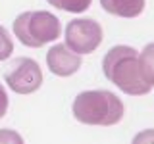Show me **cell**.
Returning <instances> with one entry per match:
<instances>
[{
	"label": "cell",
	"mask_w": 154,
	"mask_h": 144,
	"mask_svg": "<svg viewBox=\"0 0 154 144\" xmlns=\"http://www.w3.org/2000/svg\"><path fill=\"white\" fill-rule=\"evenodd\" d=\"M100 6L110 16L137 17L144 10V0H100Z\"/></svg>",
	"instance_id": "52a82bcc"
},
{
	"label": "cell",
	"mask_w": 154,
	"mask_h": 144,
	"mask_svg": "<svg viewBox=\"0 0 154 144\" xmlns=\"http://www.w3.org/2000/svg\"><path fill=\"white\" fill-rule=\"evenodd\" d=\"M0 144H25L21 134L14 129H0Z\"/></svg>",
	"instance_id": "8fae6325"
},
{
	"label": "cell",
	"mask_w": 154,
	"mask_h": 144,
	"mask_svg": "<svg viewBox=\"0 0 154 144\" xmlns=\"http://www.w3.org/2000/svg\"><path fill=\"white\" fill-rule=\"evenodd\" d=\"M6 112H8V94L4 90V86L0 85V119L6 115Z\"/></svg>",
	"instance_id": "4fadbf2b"
},
{
	"label": "cell",
	"mask_w": 154,
	"mask_h": 144,
	"mask_svg": "<svg viewBox=\"0 0 154 144\" xmlns=\"http://www.w3.org/2000/svg\"><path fill=\"white\" fill-rule=\"evenodd\" d=\"M139 62H141V69L146 83L154 86V42H148L143 48V52L139 54Z\"/></svg>",
	"instance_id": "ba28073f"
},
{
	"label": "cell",
	"mask_w": 154,
	"mask_h": 144,
	"mask_svg": "<svg viewBox=\"0 0 154 144\" xmlns=\"http://www.w3.org/2000/svg\"><path fill=\"white\" fill-rule=\"evenodd\" d=\"M14 52V42H12V37H10V33L0 25V62L8 60L10 56H12Z\"/></svg>",
	"instance_id": "30bf717a"
},
{
	"label": "cell",
	"mask_w": 154,
	"mask_h": 144,
	"mask_svg": "<svg viewBox=\"0 0 154 144\" xmlns=\"http://www.w3.org/2000/svg\"><path fill=\"white\" fill-rule=\"evenodd\" d=\"M131 144H154V129H144L137 133Z\"/></svg>",
	"instance_id": "7c38bea8"
},
{
	"label": "cell",
	"mask_w": 154,
	"mask_h": 144,
	"mask_svg": "<svg viewBox=\"0 0 154 144\" xmlns=\"http://www.w3.org/2000/svg\"><path fill=\"white\" fill-rule=\"evenodd\" d=\"M102 71L106 79L131 96L148 94L152 88L143 75L139 52L131 46L119 44L110 48L102 58Z\"/></svg>",
	"instance_id": "6da1fadb"
},
{
	"label": "cell",
	"mask_w": 154,
	"mask_h": 144,
	"mask_svg": "<svg viewBox=\"0 0 154 144\" xmlns=\"http://www.w3.org/2000/svg\"><path fill=\"white\" fill-rule=\"evenodd\" d=\"M81 56L71 52L66 44H56L50 46V50L46 52V65L50 69V73L58 77H69L79 71L81 67Z\"/></svg>",
	"instance_id": "8992f818"
},
{
	"label": "cell",
	"mask_w": 154,
	"mask_h": 144,
	"mask_svg": "<svg viewBox=\"0 0 154 144\" xmlns=\"http://www.w3.org/2000/svg\"><path fill=\"white\" fill-rule=\"evenodd\" d=\"M14 33L27 48H41L62 35L60 19L46 10L23 12L14 19Z\"/></svg>",
	"instance_id": "3957f363"
},
{
	"label": "cell",
	"mask_w": 154,
	"mask_h": 144,
	"mask_svg": "<svg viewBox=\"0 0 154 144\" xmlns=\"http://www.w3.org/2000/svg\"><path fill=\"white\" fill-rule=\"evenodd\" d=\"M50 6H54L58 10H64L69 14H83L89 10L93 0H46Z\"/></svg>",
	"instance_id": "9c48e42d"
},
{
	"label": "cell",
	"mask_w": 154,
	"mask_h": 144,
	"mask_svg": "<svg viewBox=\"0 0 154 144\" xmlns=\"http://www.w3.org/2000/svg\"><path fill=\"white\" fill-rule=\"evenodd\" d=\"M66 46L71 52L83 56V54H93L102 42V27L94 19H71L66 25Z\"/></svg>",
	"instance_id": "277c9868"
},
{
	"label": "cell",
	"mask_w": 154,
	"mask_h": 144,
	"mask_svg": "<svg viewBox=\"0 0 154 144\" xmlns=\"http://www.w3.org/2000/svg\"><path fill=\"white\" fill-rule=\"evenodd\" d=\"M8 86L17 94L37 92L42 85V69L33 58H17L4 75Z\"/></svg>",
	"instance_id": "5b68a950"
},
{
	"label": "cell",
	"mask_w": 154,
	"mask_h": 144,
	"mask_svg": "<svg viewBox=\"0 0 154 144\" xmlns=\"http://www.w3.org/2000/svg\"><path fill=\"white\" fill-rule=\"evenodd\" d=\"M71 112L79 123L110 127L122 121L125 106L110 90H83L75 96Z\"/></svg>",
	"instance_id": "7a4b0ae2"
}]
</instances>
